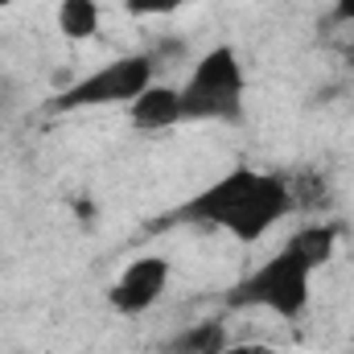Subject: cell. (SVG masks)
<instances>
[{"label": "cell", "instance_id": "cell-1", "mask_svg": "<svg viewBox=\"0 0 354 354\" xmlns=\"http://www.w3.org/2000/svg\"><path fill=\"white\" fill-rule=\"evenodd\" d=\"M288 210H292V198L284 177L260 174V169H231L202 194H194L189 202H181L169 218H161V227H174V223L218 227L239 243H256Z\"/></svg>", "mask_w": 354, "mask_h": 354}, {"label": "cell", "instance_id": "cell-2", "mask_svg": "<svg viewBox=\"0 0 354 354\" xmlns=\"http://www.w3.org/2000/svg\"><path fill=\"white\" fill-rule=\"evenodd\" d=\"M309 276H313V268L297 252L280 248L252 276L231 284L223 292V305L227 309H268V313H276L284 322H297L305 313V305H309Z\"/></svg>", "mask_w": 354, "mask_h": 354}, {"label": "cell", "instance_id": "cell-3", "mask_svg": "<svg viewBox=\"0 0 354 354\" xmlns=\"http://www.w3.org/2000/svg\"><path fill=\"white\" fill-rule=\"evenodd\" d=\"M243 95H248V79H243L235 50L214 46L206 58H198V66L189 71V79L181 87V115L185 120L239 124L243 120Z\"/></svg>", "mask_w": 354, "mask_h": 354}, {"label": "cell", "instance_id": "cell-4", "mask_svg": "<svg viewBox=\"0 0 354 354\" xmlns=\"http://www.w3.org/2000/svg\"><path fill=\"white\" fill-rule=\"evenodd\" d=\"M153 75H157V58L153 54H124V58L91 71L83 79H75L66 91H58L46 107L54 115L79 111V107H111V103L128 107L145 87H153Z\"/></svg>", "mask_w": 354, "mask_h": 354}, {"label": "cell", "instance_id": "cell-5", "mask_svg": "<svg viewBox=\"0 0 354 354\" xmlns=\"http://www.w3.org/2000/svg\"><path fill=\"white\" fill-rule=\"evenodd\" d=\"M165 284H169V260H161V256H140V260H132V264L120 272V280L111 284L107 301H111L115 313L136 317V313H145V309H153V305L161 301Z\"/></svg>", "mask_w": 354, "mask_h": 354}, {"label": "cell", "instance_id": "cell-6", "mask_svg": "<svg viewBox=\"0 0 354 354\" xmlns=\"http://www.w3.org/2000/svg\"><path fill=\"white\" fill-rule=\"evenodd\" d=\"M128 120H132V128H140V132H161V128H174L181 124L185 115H181V91L177 87H165V83H153V87H145L132 103H128Z\"/></svg>", "mask_w": 354, "mask_h": 354}, {"label": "cell", "instance_id": "cell-7", "mask_svg": "<svg viewBox=\"0 0 354 354\" xmlns=\"http://www.w3.org/2000/svg\"><path fill=\"white\" fill-rule=\"evenodd\" d=\"M223 346H227V326L218 317H210V322H198V326L174 334L169 342H161V354H218Z\"/></svg>", "mask_w": 354, "mask_h": 354}, {"label": "cell", "instance_id": "cell-8", "mask_svg": "<svg viewBox=\"0 0 354 354\" xmlns=\"http://www.w3.org/2000/svg\"><path fill=\"white\" fill-rule=\"evenodd\" d=\"M284 248H288V252H297L305 264L317 272V268H322L326 260H330V256H334V248H338V227H326V223L301 227V231H297V235H292Z\"/></svg>", "mask_w": 354, "mask_h": 354}, {"label": "cell", "instance_id": "cell-9", "mask_svg": "<svg viewBox=\"0 0 354 354\" xmlns=\"http://www.w3.org/2000/svg\"><path fill=\"white\" fill-rule=\"evenodd\" d=\"M58 29L71 41H87L99 33V4L95 0H62L58 4Z\"/></svg>", "mask_w": 354, "mask_h": 354}, {"label": "cell", "instance_id": "cell-10", "mask_svg": "<svg viewBox=\"0 0 354 354\" xmlns=\"http://www.w3.org/2000/svg\"><path fill=\"white\" fill-rule=\"evenodd\" d=\"M288 198H292V206H301V210H322V206L330 202V185H326L322 174H301V177L288 181Z\"/></svg>", "mask_w": 354, "mask_h": 354}, {"label": "cell", "instance_id": "cell-11", "mask_svg": "<svg viewBox=\"0 0 354 354\" xmlns=\"http://www.w3.org/2000/svg\"><path fill=\"white\" fill-rule=\"evenodd\" d=\"M177 4H185V0H124V8H128L132 17H153V12H174Z\"/></svg>", "mask_w": 354, "mask_h": 354}, {"label": "cell", "instance_id": "cell-12", "mask_svg": "<svg viewBox=\"0 0 354 354\" xmlns=\"http://www.w3.org/2000/svg\"><path fill=\"white\" fill-rule=\"evenodd\" d=\"M334 21H338V25H342V21L354 25V0H334Z\"/></svg>", "mask_w": 354, "mask_h": 354}, {"label": "cell", "instance_id": "cell-13", "mask_svg": "<svg viewBox=\"0 0 354 354\" xmlns=\"http://www.w3.org/2000/svg\"><path fill=\"white\" fill-rule=\"evenodd\" d=\"M218 354H272L268 346H223Z\"/></svg>", "mask_w": 354, "mask_h": 354}, {"label": "cell", "instance_id": "cell-14", "mask_svg": "<svg viewBox=\"0 0 354 354\" xmlns=\"http://www.w3.org/2000/svg\"><path fill=\"white\" fill-rule=\"evenodd\" d=\"M342 58H346V66H351V71H354V37H351V41H346V46H342Z\"/></svg>", "mask_w": 354, "mask_h": 354}, {"label": "cell", "instance_id": "cell-15", "mask_svg": "<svg viewBox=\"0 0 354 354\" xmlns=\"http://www.w3.org/2000/svg\"><path fill=\"white\" fill-rule=\"evenodd\" d=\"M8 95H12V91H8V83H0V107L8 103Z\"/></svg>", "mask_w": 354, "mask_h": 354}, {"label": "cell", "instance_id": "cell-16", "mask_svg": "<svg viewBox=\"0 0 354 354\" xmlns=\"http://www.w3.org/2000/svg\"><path fill=\"white\" fill-rule=\"evenodd\" d=\"M8 4H12V0H0V8H8Z\"/></svg>", "mask_w": 354, "mask_h": 354}]
</instances>
